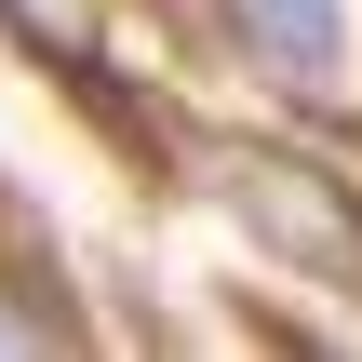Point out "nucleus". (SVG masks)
I'll list each match as a JSON object with an SVG mask.
<instances>
[{
	"instance_id": "f257e3e1",
	"label": "nucleus",
	"mask_w": 362,
	"mask_h": 362,
	"mask_svg": "<svg viewBox=\"0 0 362 362\" xmlns=\"http://www.w3.org/2000/svg\"><path fill=\"white\" fill-rule=\"evenodd\" d=\"M215 188L269 242V269H296L322 296H362V202H349V175H322L296 148H215Z\"/></svg>"
},
{
	"instance_id": "f03ea898",
	"label": "nucleus",
	"mask_w": 362,
	"mask_h": 362,
	"mask_svg": "<svg viewBox=\"0 0 362 362\" xmlns=\"http://www.w3.org/2000/svg\"><path fill=\"white\" fill-rule=\"evenodd\" d=\"M215 13H228V40H242L282 94L362 107V13H349V0H215Z\"/></svg>"
}]
</instances>
